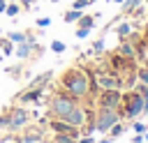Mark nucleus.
Masks as SVG:
<instances>
[{
	"instance_id": "obj_1",
	"label": "nucleus",
	"mask_w": 148,
	"mask_h": 143,
	"mask_svg": "<svg viewBox=\"0 0 148 143\" xmlns=\"http://www.w3.org/2000/svg\"><path fill=\"white\" fill-rule=\"evenodd\" d=\"M58 90H62V92H67L69 97H74V99H88L90 95H95L97 92V88H95V83H92V74L88 72V69H81V67H69V69H65L62 74H60V78H58Z\"/></svg>"
},
{
	"instance_id": "obj_2",
	"label": "nucleus",
	"mask_w": 148,
	"mask_h": 143,
	"mask_svg": "<svg viewBox=\"0 0 148 143\" xmlns=\"http://www.w3.org/2000/svg\"><path fill=\"white\" fill-rule=\"evenodd\" d=\"M30 120H32V113L23 104H12V106H7V108L0 111V129L21 131Z\"/></svg>"
},
{
	"instance_id": "obj_3",
	"label": "nucleus",
	"mask_w": 148,
	"mask_h": 143,
	"mask_svg": "<svg viewBox=\"0 0 148 143\" xmlns=\"http://www.w3.org/2000/svg\"><path fill=\"white\" fill-rule=\"evenodd\" d=\"M118 113L123 120H136L139 115H143V97L139 95L136 88L123 92L120 97V106H118Z\"/></svg>"
},
{
	"instance_id": "obj_4",
	"label": "nucleus",
	"mask_w": 148,
	"mask_h": 143,
	"mask_svg": "<svg viewBox=\"0 0 148 143\" xmlns=\"http://www.w3.org/2000/svg\"><path fill=\"white\" fill-rule=\"evenodd\" d=\"M76 104H79V99H74V97H69L67 92L58 90V92H53V95L49 97L46 118H60V120H65V118L72 113V108H74Z\"/></svg>"
},
{
	"instance_id": "obj_5",
	"label": "nucleus",
	"mask_w": 148,
	"mask_h": 143,
	"mask_svg": "<svg viewBox=\"0 0 148 143\" xmlns=\"http://www.w3.org/2000/svg\"><path fill=\"white\" fill-rule=\"evenodd\" d=\"M42 53H44V46H39V44H37L35 32H28V39L14 46V55H16L18 60H23V62H25V60H28V62H32V60H37Z\"/></svg>"
},
{
	"instance_id": "obj_6",
	"label": "nucleus",
	"mask_w": 148,
	"mask_h": 143,
	"mask_svg": "<svg viewBox=\"0 0 148 143\" xmlns=\"http://www.w3.org/2000/svg\"><path fill=\"white\" fill-rule=\"evenodd\" d=\"M118 120H123L118 108H95V131L106 134Z\"/></svg>"
},
{
	"instance_id": "obj_7",
	"label": "nucleus",
	"mask_w": 148,
	"mask_h": 143,
	"mask_svg": "<svg viewBox=\"0 0 148 143\" xmlns=\"http://www.w3.org/2000/svg\"><path fill=\"white\" fill-rule=\"evenodd\" d=\"M120 97H123V92L118 88L97 90L95 92V108H118L120 106Z\"/></svg>"
},
{
	"instance_id": "obj_8",
	"label": "nucleus",
	"mask_w": 148,
	"mask_h": 143,
	"mask_svg": "<svg viewBox=\"0 0 148 143\" xmlns=\"http://www.w3.org/2000/svg\"><path fill=\"white\" fill-rule=\"evenodd\" d=\"M18 143H42L44 141V125H32L28 122L21 129V136L16 138Z\"/></svg>"
},
{
	"instance_id": "obj_9",
	"label": "nucleus",
	"mask_w": 148,
	"mask_h": 143,
	"mask_svg": "<svg viewBox=\"0 0 148 143\" xmlns=\"http://www.w3.org/2000/svg\"><path fill=\"white\" fill-rule=\"evenodd\" d=\"M46 90H42V88H25V90H21L16 97H14V101L16 104H42V95H44Z\"/></svg>"
},
{
	"instance_id": "obj_10",
	"label": "nucleus",
	"mask_w": 148,
	"mask_h": 143,
	"mask_svg": "<svg viewBox=\"0 0 148 143\" xmlns=\"http://www.w3.org/2000/svg\"><path fill=\"white\" fill-rule=\"evenodd\" d=\"M116 53H118V55H123V58H127V60H134V58H136V46H134V42L123 39V42L118 44Z\"/></svg>"
},
{
	"instance_id": "obj_11",
	"label": "nucleus",
	"mask_w": 148,
	"mask_h": 143,
	"mask_svg": "<svg viewBox=\"0 0 148 143\" xmlns=\"http://www.w3.org/2000/svg\"><path fill=\"white\" fill-rule=\"evenodd\" d=\"M51 78H53V72H51V69H49V72H42V74L35 76L25 88H42V90H46V85L51 83Z\"/></svg>"
},
{
	"instance_id": "obj_12",
	"label": "nucleus",
	"mask_w": 148,
	"mask_h": 143,
	"mask_svg": "<svg viewBox=\"0 0 148 143\" xmlns=\"http://www.w3.org/2000/svg\"><path fill=\"white\" fill-rule=\"evenodd\" d=\"M95 23H97V14H83L79 21H76V30H92L95 28Z\"/></svg>"
},
{
	"instance_id": "obj_13",
	"label": "nucleus",
	"mask_w": 148,
	"mask_h": 143,
	"mask_svg": "<svg viewBox=\"0 0 148 143\" xmlns=\"http://www.w3.org/2000/svg\"><path fill=\"white\" fill-rule=\"evenodd\" d=\"M139 5H143V0H125V2H120V16H130Z\"/></svg>"
},
{
	"instance_id": "obj_14",
	"label": "nucleus",
	"mask_w": 148,
	"mask_h": 143,
	"mask_svg": "<svg viewBox=\"0 0 148 143\" xmlns=\"http://www.w3.org/2000/svg\"><path fill=\"white\" fill-rule=\"evenodd\" d=\"M81 16H83V9H74V7H72V9H67V12L62 14V21H65V23H76Z\"/></svg>"
},
{
	"instance_id": "obj_15",
	"label": "nucleus",
	"mask_w": 148,
	"mask_h": 143,
	"mask_svg": "<svg viewBox=\"0 0 148 143\" xmlns=\"http://www.w3.org/2000/svg\"><path fill=\"white\" fill-rule=\"evenodd\" d=\"M127 127H130L127 122H123V120H118V122H116V125H113V127H111V129H109L106 134H109L111 138H118V136H123V134H125V129H127Z\"/></svg>"
},
{
	"instance_id": "obj_16",
	"label": "nucleus",
	"mask_w": 148,
	"mask_h": 143,
	"mask_svg": "<svg viewBox=\"0 0 148 143\" xmlns=\"http://www.w3.org/2000/svg\"><path fill=\"white\" fill-rule=\"evenodd\" d=\"M7 39H9L12 44H21V42L28 39V30H25V32H23V30H12V32H7Z\"/></svg>"
},
{
	"instance_id": "obj_17",
	"label": "nucleus",
	"mask_w": 148,
	"mask_h": 143,
	"mask_svg": "<svg viewBox=\"0 0 148 143\" xmlns=\"http://www.w3.org/2000/svg\"><path fill=\"white\" fill-rule=\"evenodd\" d=\"M116 35H118L120 42H123V39H130V35H132V25H130V23H120V25L116 28Z\"/></svg>"
},
{
	"instance_id": "obj_18",
	"label": "nucleus",
	"mask_w": 148,
	"mask_h": 143,
	"mask_svg": "<svg viewBox=\"0 0 148 143\" xmlns=\"http://www.w3.org/2000/svg\"><path fill=\"white\" fill-rule=\"evenodd\" d=\"M5 14H7L9 18H16V16L21 14V5H18V2H7V7H5Z\"/></svg>"
},
{
	"instance_id": "obj_19",
	"label": "nucleus",
	"mask_w": 148,
	"mask_h": 143,
	"mask_svg": "<svg viewBox=\"0 0 148 143\" xmlns=\"http://www.w3.org/2000/svg\"><path fill=\"white\" fill-rule=\"evenodd\" d=\"M5 74L12 76V78H21L23 76V65H12V67H5Z\"/></svg>"
},
{
	"instance_id": "obj_20",
	"label": "nucleus",
	"mask_w": 148,
	"mask_h": 143,
	"mask_svg": "<svg viewBox=\"0 0 148 143\" xmlns=\"http://www.w3.org/2000/svg\"><path fill=\"white\" fill-rule=\"evenodd\" d=\"M14 46H16V44H12L7 37H2V39H0V48H2V55H14Z\"/></svg>"
},
{
	"instance_id": "obj_21",
	"label": "nucleus",
	"mask_w": 148,
	"mask_h": 143,
	"mask_svg": "<svg viewBox=\"0 0 148 143\" xmlns=\"http://www.w3.org/2000/svg\"><path fill=\"white\" fill-rule=\"evenodd\" d=\"M53 143H79V138L69 134H53Z\"/></svg>"
},
{
	"instance_id": "obj_22",
	"label": "nucleus",
	"mask_w": 148,
	"mask_h": 143,
	"mask_svg": "<svg viewBox=\"0 0 148 143\" xmlns=\"http://www.w3.org/2000/svg\"><path fill=\"white\" fill-rule=\"evenodd\" d=\"M136 81L139 83H148V62L136 67Z\"/></svg>"
},
{
	"instance_id": "obj_23",
	"label": "nucleus",
	"mask_w": 148,
	"mask_h": 143,
	"mask_svg": "<svg viewBox=\"0 0 148 143\" xmlns=\"http://www.w3.org/2000/svg\"><path fill=\"white\" fill-rule=\"evenodd\" d=\"M49 48H51L53 53H58V55H60V53H65V51H67V44H65V42H60V39H53Z\"/></svg>"
},
{
	"instance_id": "obj_24",
	"label": "nucleus",
	"mask_w": 148,
	"mask_h": 143,
	"mask_svg": "<svg viewBox=\"0 0 148 143\" xmlns=\"http://www.w3.org/2000/svg\"><path fill=\"white\" fill-rule=\"evenodd\" d=\"M90 53H92V55H99V53H104V37H99V39H95V42H92V48H90Z\"/></svg>"
},
{
	"instance_id": "obj_25",
	"label": "nucleus",
	"mask_w": 148,
	"mask_h": 143,
	"mask_svg": "<svg viewBox=\"0 0 148 143\" xmlns=\"http://www.w3.org/2000/svg\"><path fill=\"white\" fill-rule=\"evenodd\" d=\"M130 127H132L136 134H146V131H148V122H132Z\"/></svg>"
},
{
	"instance_id": "obj_26",
	"label": "nucleus",
	"mask_w": 148,
	"mask_h": 143,
	"mask_svg": "<svg viewBox=\"0 0 148 143\" xmlns=\"http://www.w3.org/2000/svg\"><path fill=\"white\" fill-rule=\"evenodd\" d=\"M72 7L74 9H86V7H90V0H74Z\"/></svg>"
},
{
	"instance_id": "obj_27",
	"label": "nucleus",
	"mask_w": 148,
	"mask_h": 143,
	"mask_svg": "<svg viewBox=\"0 0 148 143\" xmlns=\"http://www.w3.org/2000/svg\"><path fill=\"white\" fill-rule=\"evenodd\" d=\"M49 25H51V18L49 16H39L37 18V28H49Z\"/></svg>"
},
{
	"instance_id": "obj_28",
	"label": "nucleus",
	"mask_w": 148,
	"mask_h": 143,
	"mask_svg": "<svg viewBox=\"0 0 148 143\" xmlns=\"http://www.w3.org/2000/svg\"><path fill=\"white\" fill-rule=\"evenodd\" d=\"M18 5H21V9H32L35 0H18Z\"/></svg>"
},
{
	"instance_id": "obj_29",
	"label": "nucleus",
	"mask_w": 148,
	"mask_h": 143,
	"mask_svg": "<svg viewBox=\"0 0 148 143\" xmlns=\"http://www.w3.org/2000/svg\"><path fill=\"white\" fill-rule=\"evenodd\" d=\"M74 35H76V39H86V37L90 35V32H88V30H76Z\"/></svg>"
},
{
	"instance_id": "obj_30",
	"label": "nucleus",
	"mask_w": 148,
	"mask_h": 143,
	"mask_svg": "<svg viewBox=\"0 0 148 143\" xmlns=\"http://www.w3.org/2000/svg\"><path fill=\"white\" fill-rule=\"evenodd\" d=\"M79 143H95L92 136H79Z\"/></svg>"
},
{
	"instance_id": "obj_31",
	"label": "nucleus",
	"mask_w": 148,
	"mask_h": 143,
	"mask_svg": "<svg viewBox=\"0 0 148 143\" xmlns=\"http://www.w3.org/2000/svg\"><path fill=\"white\" fill-rule=\"evenodd\" d=\"M132 143H143V134H136V136L132 138Z\"/></svg>"
},
{
	"instance_id": "obj_32",
	"label": "nucleus",
	"mask_w": 148,
	"mask_h": 143,
	"mask_svg": "<svg viewBox=\"0 0 148 143\" xmlns=\"http://www.w3.org/2000/svg\"><path fill=\"white\" fill-rule=\"evenodd\" d=\"M5 7H7V0H0V14H5Z\"/></svg>"
},
{
	"instance_id": "obj_33",
	"label": "nucleus",
	"mask_w": 148,
	"mask_h": 143,
	"mask_svg": "<svg viewBox=\"0 0 148 143\" xmlns=\"http://www.w3.org/2000/svg\"><path fill=\"white\" fill-rule=\"evenodd\" d=\"M111 2H116V5H120V2H125V0H111Z\"/></svg>"
},
{
	"instance_id": "obj_34",
	"label": "nucleus",
	"mask_w": 148,
	"mask_h": 143,
	"mask_svg": "<svg viewBox=\"0 0 148 143\" xmlns=\"http://www.w3.org/2000/svg\"><path fill=\"white\" fill-rule=\"evenodd\" d=\"M42 143H53V138H51V141H42Z\"/></svg>"
},
{
	"instance_id": "obj_35",
	"label": "nucleus",
	"mask_w": 148,
	"mask_h": 143,
	"mask_svg": "<svg viewBox=\"0 0 148 143\" xmlns=\"http://www.w3.org/2000/svg\"><path fill=\"white\" fill-rule=\"evenodd\" d=\"M7 2H18V0H7Z\"/></svg>"
},
{
	"instance_id": "obj_36",
	"label": "nucleus",
	"mask_w": 148,
	"mask_h": 143,
	"mask_svg": "<svg viewBox=\"0 0 148 143\" xmlns=\"http://www.w3.org/2000/svg\"><path fill=\"white\" fill-rule=\"evenodd\" d=\"M95 2H97V0H90V5H95Z\"/></svg>"
},
{
	"instance_id": "obj_37",
	"label": "nucleus",
	"mask_w": 148,
	"mask_h": 143,
	"mask_svg": "<svg viewBox=\"0 0 148 143\" xmlns=\"http://www.w3.org/2000/svg\"><path fill=\"white\" fill-rule=\"evenodd\" d=\"M14 143H18V141H16V138H14Z\"/></svg>"
},
{
	"instance_id": "obj_38",
	"label": "nucleus",
	"mask_w": 148,
	"mask_h": 143,
	"mask_svg": "<svg viewBox=\"0 0 148 143\" xmlns=\"http://www.w3.org/2000/svg\"><path fill=\"white\" fill-rule=\"evenodd\" d=\"M146 14H148V9H146Z\"/></svg>"
}]
</instances>
